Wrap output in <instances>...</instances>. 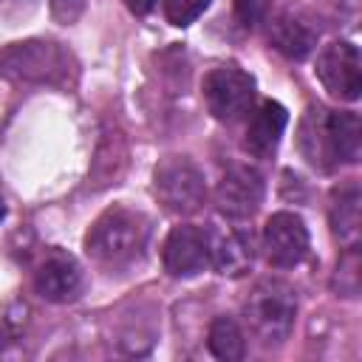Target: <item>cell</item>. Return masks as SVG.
Returning a JSON list of instances; mask_svg holds the SVG:
<instances>
[{"label":"cell","mask_w":362,"mask_h":362,"mask_svg":"<svg viewBox=\"0 0 362 362\" xmlns=\"http://www.w3.org/2000/svg\"><path fill=\"white\" fill-rule=\"evenodd\" d=\"M297 150L317 170L354 164L362 150V124L356 113L308 105L297 124Z\"/></svg>","instance_id":"cell-1"},{"label":"cell","mask_w":362,"mask_h":362,"mask_svg":"<svg viewBox=\"0 0 362 362\" xmlns=\"http://www.w3.org/2000/svg\"><path fill=\"white\" fill-rule=\"evenodd\" d=\"M147 235H150V226L141 212L113 206L93 221L85 238V249L96 263L127 266L144 252Z\"/></svg>","instance_id":"cell-2"},{"label":"cell","mask_w":362,"mask_h":362,"mask_svg":"<svg viewBox=\"0 0 362 362\" xmlns=\"http://www.w3.org/2000/svg\"><path fill=\"white\" fill-rule=\"evenodd\" d=\"M0 74L28 85H68L76 62L54 40H20L0 51Z\"/></svg>","instance_id":"cell-3"},{"label":"cell","mask_w":362,"mask_h":362,"mask_svg":"<svg viewBox=\"0 0 362 362\" xmlns=\"http://www.w3.org/2000/svg\"><path fill=\"white\" fill-rule=\"evenodd\" d=\"M243 311H246V322H249L252 334L260 339V345H266V348L283 345L297 320L294 288L280 277H266L252 288Z\"/></svg>","instance_id":"cell-4"},{"label":"cell","mask_w":362,"mask_h":362,"mask_svg":"<svg viewBox=\"0 0 362 362\" xmlns=\"http://www.w3.org/2000/svg\"><path fill=\"white\" fill-rule=\"evenodd\" d=\"M156 195L173 215H192L206 198L204 173L187 156H167L156 167Z\"/></svg>","instance_id":"cell-5"},{"label":"cell","mask_w":362,"mask_h":362,"mask_svg":"<svg viewBox=\"0 0 362 362\" xmlns=\"http://www.w3.org/2000/svg\"><path fill=\"white\" fill-rule=\"evenodd\" d=\"M204 99L218 122H235L255 102V79L238 65H218L204 76Z\"/></svg>","instance_id":"cell-6"},{"label":"cell","mask_w":362,"mask_h":362,"mask_svg":"<svg viewBox=\"0 0 362 362\" xmlns=\"http://www.w3.org/2000/svg\"><path fill=\"white\" fill-rule=\"evenodd\" d=\"M317 79L322 82V88L345 102L359 99L362 93V59H359V48L348 40H337L331 45H325L317 57Z\"/></svg>","instance_id":"cell-7"},{"label":"cell","mask_w":362,"mask_h":362,"mask_svg":"<svg viewBox=\"0 0 362 362\" xmlns=\"http://www.w3.org/2000/svg\"><path fill=\"white\" fill-rule=\"evenodd\" d=\"M263 175L249 164H232L215 189V204L226 218H249L263 201Z\"/></svg>","instance_id":"cell-8"},{"label":"cell","mask_w":362,"mask_h":362,"mask_svg":"<svg viewBox=\"0 0 362 362\" xmlns=\"http://www.w3.org/2000/svg\"><path fill=\"white\" fill-rule=\"evenodd\" d=\"M263 246L269 263L288 269L308 255V229L294 212H274L263 229Z\"/></svg>","instance_id":"cell-9"},{"label":"cell","mask_w":362,"mask_h":362,"mask_svg":"<svg viewBox=\"0 0 362 362\" xmlns=\"http://www.w3.org/2000/svg\"><path fill=\"white\" fill-rule=\"evenodd\" d=\"M206 249L209 263L229 277H240L252 269L255 249H252V232L238 226H209L206 229Z\"/></svg>","instance_id":"cell-10"},{"label":"cell","mask_w":362,"mask_h":362,"mask_svg":"<svg viewBox=\"0 0 362 362\" xmlns=\"http://www.w3.org/2000/svg\"><path fill=\"white\" fill-rule=\"evenodd\" d=\"M209 263L206 232L198 226H175L164 240V269L173 277H192Z\"/></svg>","instance_id":"cell-11"},{"label":"cell","mask_w":362,"mask_h":362,"mask_svg":"<svg viewBox=\"0 0 362 362\" xmlns=\"http://www.w3.org/2000/svg\"><path fill=\"white\" fill-rule=\"evenodd\" d=\"M34 288L48 303H68L82 291V272L71 255L51 252L34 272Z\"/></svg>","instance_id":"cell-12"},{"label":"cell","mask_w":362,"mask_h":362,"mask_svg":"<svg viewBox=\"0 0 362 362\" xmlns=\"http://www.w3.org/2000/svg\"><path fill=\"white\" fill-rule=\"evenodd\" d=\"M286 124H288V110H286L280 102H272V99L263 102V105L252 113V119H249V124H246L243 147H246L252 156H257V158L274 156Z\"/></svg>","instance_id":"cell-13"},{"label":"cell","mask_w":362,"mask_h":362,"mask_svg":"<svg viewBox=\"0 0 362 362\" xmlns=\"http://www.w3.org/2000/svg\"><path fill=\"white\" fill-rule=\"evenodd\" d=\"M124 164H127V141H124L122 130L107 127L99 139V147H96V156L90 164V175H88L90 187L102 189V187L116 184L124 173Z\"/></svg>","instance_id":"cell-14"},{"label":"cell","mask_w":362,"mask_h":362,"mask_svg":"<svg viewBox=\"0 0 362 362\" xmlns=\"http://www.w3.org/2000/svg\"><path fill=\"white\" fill-rule=\"evenodd\" d=\"M359 204H362V195H359L356 181L337 187L331 195V209H328L331 232L348 246H356V238H359V223H362Z\"/></svg>","instance_id":"cell-15"},{"label":"cell","mask_w":362,"mask_h":362,"mask_svg":"<svg viewBox=\"0 0 362 362\" xmlns=\"http://www.w3.org/2000/svg\"><path fill=\"white\" fill-rule=\"evenodd\" d=\"M269 40L288 59H305L314 51V45H317L314 31L305 23H300L297 17H291V14L272 17V23H269Z\"/></svg>","instance_id":"cell-16"},{"label":"cell","mask_w":362,"mask_h":362,"mask_svg":"<svg viewBox=\"0 0 362 362\" xmlns=\"http://www.w3.org/2000/svg\"><path fill=\"white\" fill-rule=\"evenodd\" d=\"M206 345L223 362H238L246 354V339H243L238 322L229 320V317H215L212 320L209 334H206Z\"/></svg>","instance_id":"cell-17"},{"label":"cell","mask_w":362,"mask_h":362,"mask_svg":"<svg viewBox=\"0 0 362 362\" xmlns=\"http://www.w3.org/2000/svg\"><path fill=\"white\" fill-rule=\"evenodd\" d=\"M206 8L209 0H164V17L178 28L195 23Z\"/></svg>","instance_id":"cell-18"},{"label":"cell","mask_w":362,"mask_h":362,"mask_svg":"<svg viewBox=\"0 0 362 362\" xmlns=\"http://www.w3.org/2000/svg\"><path fill=\"white\" fill-rule=\"evenodd\" d=\"M235 14L246 28H255L269 14V0H235Z\"/></svg>","instance_id":"cell-19"},{"label":"cell","mask_w":362,"mask_h":362,"mask_svg":"<svg viewBox=\"0 0 362 362\" xmlns=\"http://www.w3.org/2000/svg\"><path fill=\"white\" fill-rule=\"evenodd\" d=\"M48 6H51L54 20H57V23H62V25L76 23V20H79V14L85 11V0H48Z\"/></svg>","instance_id":"cell-20"},{"label":"cell","mask_w":362,"mask_h":362,"mask_svg":"<svg viewBox=\"0 0 362 362\" xmlns=\"http://www.w3.org/2000/svg\"><path fill=\"white\" fill-rule=\"evenodd\" d=\"M124 6H127L133 14H147V11L156 6V0H124Z\"/></svg>","instance_id":"cell-21"},{"label":"cell","mask_w":362,"mask_h":362,"mask_svg":"<svg viewBox=\"0 0 362 362\" xmlns=\"http://www.w3.org/2000/svg\"><path fill=\"white\" fill-rule=\"evenodd\" d=\"M3 215H6V204L0 201V221H3Z\"/></svg>","instance_id":"cell-22"}]
</instances>
